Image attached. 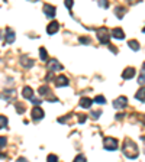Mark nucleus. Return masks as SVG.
Wrapping results in <instances>:
<instances>
[{"mask_svg": "<svg viewBox=\"0 0 145 162\" xmlns=\"http://www.w3.org/2000/svg\"><path fill=\"white\" fill-rule=\"evenodd\" d=\"M48 68H50L51 72H54V71H61L64 67H62V65L60 64L57 60H51L50 62H48Z\"/></svg>", "mask_w": 145, "mask_h": 162, "instance_id": "nucleus-7", "label": "nucleus"}, {"mask_svg": "<svg viewBox=\"0 0 145 162\" xmlns=\"http://www.w3.org/2000/svg\"><path fill=\"white\" fill-rule=\"evenodd\" d=\"M99 6H100V8H105V9H106L107 6H109V3H107V2H105V0H103V2H99Z\"/></svg>", "mask_w": 145, "mask_h": 162, "instance_id": "nucleus-31", "label": "nucleus"}, {"mask_svg": "<svg viewBox=\"0 0 145 162\" xmlns=\"http://www.w3.org/2000/svg\"><path fill=\"white\" fill-rule=\"evenodd\" d=\"M78 122L84 123V122H86V116H84V114H78Z\"/></svg>", "mask_w": 145, "mask_h": 162, "instance_id": "nucleus-32", "label": "nucleus"}, {"mask_svg": "<svg viewBox=\"0 0 145 162\" xmlns=\"http://www.w3.org/2000/svg\"><path fill=\"white\" fill-rule=\"evenodd\" d=\"M135 97H137L138 100H141V102H145V87H141V88L137 91Z\"/></svg>", "mask_w": 145, "mask_h": 162, "instance_id": "nucleus-16", "label": "nucleus"}, {"mask_svg": "<svg viewBox=\"0 0 145 162\" xmlns=\"http://www.w3.org/2000/svg\"><path fill=\"white\" fill-rule=\"evenodd\" d=\"M142 32H144V34H145V28H144V29H142Z\"/></svg>", "mask_w": 145, "mask_h": 162, "instance_id": "nucleus-39", "label": "nucleus"}, {"mask_svg": "<svg viewBox=\"0 0 145 162\" xmlns=\"http://www.w3.org/2000/svg\"><path fill=\"white\" fill-rule=\"evenodd\" d=\"M109 48H110V49H112V51H113V54H118V49H116V46L110 45V46H109Z\"/></svg>", "mask_w": 145, "mask_h": 162, "instance_id": "nucleus-35", "label": "nucleus"}, {"mask_svg": "<svg viewBox=\"0 0 145 162\" xmlns=\"http://www.w3.org/2000/svg\"><path fill=\"white\" fill-rule=\"evenodd\" d=\"M78 104H80V107H83V109H90V107H92V100L89 97H81Z\"/></svg>", "mask_w": 145, "mask_h": 162, "instance_id": "nucleus-14", "label": "nucleus"}, {"mask_svg": "<svg viewBox=\"0 0 145 162\" xmlns=\"http://www.w3.org/2000/svg\"><path fill=\"white\" fill-rule=\"evenodd\" d=\"M55 86H57V87L68 86V78H67L65 76H58L57 78H55Z\"/></svg>", "mask_w": 145, "mask_h": 162, "instance_id": "nucleus-11", "label": "nucleus"}, {"mask_svg": "<svg viewBox=\"0 0 145 162\" xmlns=\"http://www.w3.org/2000/svg\"><path fill=\"white\" fill-rule=\"evenodd\" d=\"M142 67H144V70H145V62H144V65H142Z\"/></svg>", "mask_w": 145, "mask_h": 162, "instance_id": "nucleus-40", "label": "nucleus"}, {"mask_svg": "<svg viewBox=\"0 0 145 162\" xmlns=\"http://www.w3.org/2000/svg\"><path fill=\"white\" fill-rule=\"evenodd\" d=\"M128 44H129L131 49H134V51H138V49H139V44H138V41H135V39H131Z\"/></svg>", "mask_w": 145, "mask_h": 162, "instance_id": "nucleus-21", "label": "nucleus"}, {"mask_svg": "<svg viewBox=\"0 0 145 162\" xmlns=\"http://www.w3.org/2000/svg\"><path fill=\"white\" fill-rule=\"evenodd\" d=\"M15 96V90H8V91H3L2 94H0V97L2 98H12Z\"/></svg>", "mask_w": 145, "mask_h": 162, "instance_id": "nucleus-17", "label": "nucleus"}, {"mask_svg": "<svg viewBox=\"0 0 145 162\" xmlns=\"http://www.w3.org/2000/svg\"><path fill=\"white\" fill-rule=\"evenodd\" d=\"M8 124V117H4V116H0V129L4 128Z\"/></svg>", "mask_w": 145, "mask_h": 162, "instance_id": "nucleus-25", "label": "nucleus"}, {"mask_svg": "<svg viewBox=\"0 0 145 162\" xmlns=\"http://www.w3.org/2000/svg\"><path fill=\"white\" fill-rule=\"evenodd\" d=\"M19 62H20V64H22L25 68H31V67H34V60H32V58H29V57H26V55L20 57Z\"/></svg>", "mask_w": 145, "mask_h": 162, "instance_id": "nucleus-10", "label": "nucleus"}, {"mask_svg": "<svg viewBox=\"0 0 145 162\" xmlns=\"http://www.w3.org/2000/svg\"><path fill=\"white\" fill-rule=\"evenodd\" d=\"M6 143H8V139H6L4 136H0V148H2V146H4Z\"/></svg>", "mask_w": 145, "mask_h": 162, "instance_id": "nucleus-29", "label": "nucleus"}, {"mask_svg": "<svg viewBox=\"0 0 145 162\" xmlns=\"http://www.w3.org/2000/svg\"><path fill=\"white\" fill-rule=\"evenodd\" d=\"M55 12H57V9L54 8L52 4H44V13H45L48 18H54L55 16Z\"/></svg>", "mask_w": 145, "mask_h": 162, "instance_id": "nucleus-8", "label": "nucleus"}, {"mask_svg": "<svg viewBox=\"0 0 145 162\" xmlns=\"http://www.w3.org/2000/svg\"><path fill=\"white\" fill-rule=\"evenodd\" d=\"M46 162H58V156L57 155H48V158H46Z\"/></svg>", "mask_w": 145, "mask_h": 162, "instance_id": "nucleus-24", "label": "nucleus"}, {"mask_svg": "<svg viewBox=\"0 0 145 162\" xmlns=\"http://www.w3.org/2000/svg\"><path fill=\"white\" fill-rule=\"evenodd\" d=\"M39 57H41L42 61H46V60H48V55H46L45 48H42V46H41V49H39Z\"/></svg>", "mask_w": 145, "mask_h": 162, "instance_id": "nucleus-22", "label": "nucleus"}, {"mask_svg": "<svg viewBox=\"0 0 145 162\" xmlns=\"http://www.w3.org/2000/svg\"><path fill=\"white\" fill-rule=\"evenodd\" d=\"M58 29H60V23H58V22H55V20H54V22H51L50 25L46 26V32H48V34H50V35L57 34V32H58Z\"/></svg>", "mask_w": 145, "mask_h": 162, "instance_id": "nucleus-9", "label": "nucleus"}, {"mask_svg": "<svg viewBox=\"0 0 145 162\" xmlns=\"http://www.w3.org/2000/svg\"><path fill=\"white\" fill-rule=\"evenodd\" d=\"M122 117H123V114L118 113V114H116V120H121V119H122Z\"/></svg>", "mask_w": 145, "mask_h": 162, "instance_id": "nucleus-37", "label": "nucleus"}, {"mask_svg": "<svg viewBox=\"0 0 145 162\" xmlns=\"http://www.w3.org/2000/svg\"><path fill=\"white\" fill-rule=\"evenodd\" d=\"M25 110H26V107H25V104L23 103H16V112L19 114L25 113Z\"/></svg>", "mask_w": 145, "mask_h": 162, "instance_id": "nucleus-20", "label": "nucleus"}, {"mask_svg": "<svg viewBox=\"0 0 145 162\" xmlns=\"http://www.w3.org/2000/svg\"><path fill=\"white\" fill-rule=\"evenodd\" d=\"M74 162H86V156L84 155H77L74 158Z\"/></svg>", "mask_w": 145, "mask_h": 162, "instance_id": "nucleus-27", "label": "nucleus"}, {"mask_svg": "<svg viewBox=\"0 0 145 162\" xmlns=\"http://www.w3.org/2000/svg\"><path fill=\"white\" fill-rule=\"evenodd\" d=\"M65 6H67L68 9H71L72 8V2L71 0H67V2H65Z\"/></svg>", "mask_w": 145, "mask_h": 162, "instance_id": "nucleus-34", "label": "nucleus"}, {"mask_svg": "<svg viewBox=\"0 0 145 162\" xmlns=\"http://www.w3.org/2000/svg\"><path fill=\"white\" fill-rule=\"evenodd\" d=\"M22 96L25 98H29V100H31L32 97H34V90H32L31 87H23V90H22Z\"/></svg>", "mask_w": 145, "mask_h": 162, "instance_id": "nucleus-13", "label": "nucleus"}, {"mask_svg": "<svg viewBox=\"0 0 145 162\" xmlns=\"http://www.w3.org/2000/svg\"><path fill=\"white\" fill-rule=\"evenodd\" d=\"M138 83L141 84V86H144V84H145V71L142 72L141 76H139V78H138Z\"/></svg>", "mask_w": 145, "mask_h": 162, "instance_id": "nucleus-28", "label": "nucleus"}, {"mask_svg": "<svg viewBox=\"0 0 145 162\" xmlns=\"http://www.w3.org/2000/svg\"><path fill=\"white\" fill-rule=\"evenodd\" d=\"M31 116L34 120H41L42 117H44V110H42L39 106H35L31 112Z\"/></svg>", "mask_w": 145, "mask_h": 162, "instance_id": "nucleus-5", "label": "nucleus"}, {"mask_svg": "<svg viewBox=\"0 0 145 162\" xmlns=\"http://www.w3.org/2000/svg\"><path fill=\"white\" fill-rule=\"evenodd\" d=\"M97 39H99L100 44H103V45H107L109 41H110V32L107 30V28H100L97 30Z\"/></svg>", "mask_w": 145, "mask_h": 162, "instance_id": "nucleus-2", "label": "nucleus"}, {"mask_svg": "<svg viewBox=\"0 0 145 162\" xmlns=\"http://www.w3.org/2000/svg\"><path fill=\"white\" fill-rule=\"evenodd\" d=\"M112 36H113L115 39H123L125 38V32H123L121 28H115V29L112 30Z\"/></svg>", "mask_w": 145, "mask_h": 162, "instance_id": "nucleus-12", "label": "nucleus"}, {"mask_svg": "<svg viewBox=\"0 0 145 162\" xmlns=\"http://www.w3.org/2000/svg\"><path fill=\"white\" fill-rule=\"evenodd\" d=\"M38 91H39V94L41 96H46V94H50V87L48 86H41L38 88Z\"/></svg>", "mask_w": 145, "mask_h": 162, "instance_id": "nucleus-19", "label": "nucleus"}, {"mask_svg": "<svg viewBox=\"0 0 145 162\" xmlns=\"http://www.w3.org/2000/svg\"><path fill=\"white\" fill-rule=\"evenodd\" d=\"M102 116V110H93L92 113H90V117H92V119H99V117Z\"/></svg>", "mask_w": 145, "mask_h": 162, "instance_id": "nucleus-23", "label": "nucleus"}, {"mask_svg": "<svg viewBox=\"0 0 145 162\" xmlns=\"http://www.w3.org/2000/svg\"><path fill=\"white\" fill-rule=\"evenodd\" d=\"M141 120H142V123L145 124V116H142V119H141Z\"/></svg>", "mask_w": 145, "mask_h": 162, "instance_id": "nucleus-38", "label": "nucleus"}, {"mask_svg": "<svg viewBox=\"0 0 145 162\" xmlns=\"http://www.w3.org/2000/svg\"><path fill=\"white\" fill-rule=\"evenodd\" d=\"M115 12H116V16H118L119 19H122L123 15H125V12H126V9H125V8H121V6H118V8L115 9Z\"/></svg>", "mask_w": 145, "mask_h": 162, "instance_id": "nucleus-18", "label": "nucleus"}, {"mask_svg": "<svg viewBox=\"0 0 145 162\" xmlns=\"http://www.w3.org/2000/svg\"><path fill=\"white\" fill-rule=\"evenodd\" d=\"M103 146L106 151H116L118 149V140L115 138H105Z\"/></svg>", "mask_w": 145, "mask_h": 162, "instance_id": "nucleus-3", "label": "nucleus"}, {"mask_svg": "<svg viewBox=\"0 0 145 162\" xmlns=\"http://www.w3.org/2000/svg\"><path fill=\"white\" fill-rule=\"evenodd\" d=\"M126 104H128V98H126L125 96H121V97H118L113 102L115 109H123V107H126Z\"/></svg>", "mask_w": 145, "mask_h": 162, "instance_id": "nucleus-4", "label": "nucleus"}, {"mask_svg": "<svg viewBox=\"0 0 145 162\" xmlns=\"http://www.w3.org/2000/svg\"><path fill=\"white\" fill-rule=\"evenodd\" d=\"M135 74H137V70H135L134 67H128V68H125V71L122 72V78L123 80H131V78H134Z\"/></svg>", "mask_w": 145, "mask_h": 162, "instance_id": "nucleus-6", "label": "nucleus"}, {"mask_svg": "<svg viewBox=\"0 0 145 162\" xmlns=\"http://www.w3.org/2000/svg\"><path fill=\"white\" fill-rule=\"evenodd\" d=\"M80 42H81V44H90V39H89V38H83V36H81Z\"/></svg>", "mask_w": 145, "mask_h": 162, "instance_id": "nucleus-33", "label": "nucleus"}, {"mask_svg": "<svg viewBox=\"0 0 145 162\" xmlns=\"http://www.w3.org/2000/svg\"><path fill=\"white\" fill-rule=\"evenodd\" d=\"M4 39H6L8 44H12V42L15 41V32H13L12 29H8L6 30V36H4Z\"/></svg>", "mask_w": 145, "mask_h": 162, "instance_id": "nucleus-15", "label": "nucleus"}, {"mask_svg": "<svg viewBox=\"0 0 145 162\" xmlns=\"http://www.w3.org/2000/svg\"><path fill=\"white\" fill-rule=\"evenodd\" d=\"M123 155L129 159H137L138 155H139L137 143L129 140V139H126L125 142H123Z\"/></svg>", "mask_w": 145, "mask_h": 162, "instance_id": "nucleus-1", "label": "nucleus"}, {"mask_svg": "<svg viewBox=\"0 0 145 162\" xmlns=\"http://www.w3.org/2000/svg\"><path fill=\"white\" fill-rule=\"evenodd\" d=\"M94 102L96 103H100V104H105V103H106V98H105L103 96H97V97L94 98Z\"/></svg>", "mask_w": 145, "mask_h": 162, "instance_id": "nucleus-26", "label": "nucleus"}, {"mask_svg": "<svg viewBox=\"0 0 145 162\" xmlns=\"http://www.w3.org/2000/svg\"><path fill=\"white\" fill-rule=\"evenodd\" d=\"M16 162H28V159L26 158H18V161Z\"/></svg>", "mask_w": 145, "mask_h": 162, "instance_id": "nucleus-36", "label": "nucleus"}, {"mask_svg": "<svg viewBox=\"0 0 145 162\" xmlns=\"http://www.w3.org/2000/svg\"><path fill=\"white\" fill-rule=\"evenodd\" d=\"M31 102L34 103V104H39V103H42V100H41V98H35V97H32V98H31Z\"/></svg>", "mask_w": 145, "mask_h": 162, "instance_id": "nucleus-30", "label": "nucleus"}]
</instances>
